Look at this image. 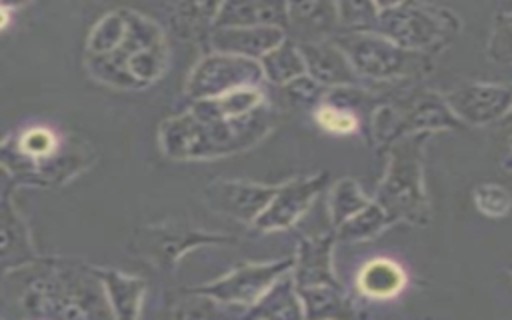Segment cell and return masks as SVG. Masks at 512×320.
<instances>
[{
	"mask_svg": "<svg viewBox=\"0 0 512 320\" xmlns=\"http://www.w3.org/2000/svg\"><path fill=\"white\" fill-rule=\"evenodd\" d=\"M286 2V30L294 42L330 40L338 26L336 0H284Z\"/></svg>",
	"mask_w": 512,
	"mask_h": 320,
	"instance_id": "obj_13",
	"label": "cell"
},
{
	"mask_svg": "<svg viewBox=\"0 0 512 320\" xmlns=\"http://www.w3.org/2000/svg\"><path fill=\"white\" fill-rule=\"evenodd\" d=\"M332 234L318 238H302L294 256L290 274L296 288L306 286H340L332 272Z\"/></svg>",
	"mask_w": 512,
	"mask_h": 320,
	"instance_id": "obj_16",
	"label": "cell"
},
{
	"mask_svg": "<svg viewBox=\"0 0 512 320\" xmlns=\"http://www.w3.org/2000/svg\"><path fill=\"white\" fill-rule=\"evenodd\" d=\"M406 286V272L390 258H374L358 272V288L370 298H392Z\"/></svg>",
	"mask_w": 512,
	"mask_h": 320,
	"instance_id": "obj_22",
	"label": "cell"
},
{
	"mask_svg": "<svg viewBox=\"0 0 512 320\" xmlns=\"http://www.w3.org/2000/svg\"><path fill=\"white\" fill-rule=\"evenodd\" d=\"M230 236L208 234L196 228H168V226H146L136 236V250L158 266H174L182 254L196 246L228 242Z\"/></svg>",
	"mask_w": 512,
	"mask_h": 320,
	"instance_id": "obj_11",
	"label": "cell"
},
{
	"mask_svg": "<svg viewBox=\"0 0 512 320\" xmlns=\"http://www.w3.org/2000/svg\"><path fill=\"white\" fill-rule=\"evenodd\" d=\"M474 204L486 216H506L510 210V194L500 184H480L474 190Z\"/></svg>",
	"mask_w": 512,
	"mask_h": 320,
	"instance_id": "obj_31",
	"label": "cell"
},
{
	"mask_svg": "<svg viewBox=\"0 0 512 320\" xmlns=\"http://www.w3.org/2000/svg\"><path fill=\"white\" fill-rule=\"evenodd\" d=\"M224 0H176L174 6V26L186 34L196 36L212 26L214 16Z\"/></svg>",
	"mask_w": 512,
	"mask_h": 320,
	"instance_id": "obj_26",
	"label": "cell"
},
{
	"mask_svg": "<svg viewBox=\"0 0 512 320\" xmlns=\"http://www.w3.org/2000/svg\"><path fill=\"white\" fill-rule=\"evenodd\" d=\"M490 58L500 64H510V10L508 6L502 8V12L496 14L494 32L488 46Z\"/></svg>",
	"mask_w": 512,
	"mask_h": 320,
	"instance_id": "obj_32",
	"label": "cell"
},
{
	"mask_svg": "<svg viewBox=\"0 0 512 320\" xmlns=\"http://www.w3.org/2000/svg\"><path fill=\"white\" fill-rule=\"evenodd\" d=\"M372 2L378 6V10H382V8L394 6V4H398V2H402V0H372Z\"/></svg>",
	"mask_w": 512,
	"mask_h": 320,
	"instance_id": "obj_35",
	"label": "cell"
},
{
	"mask_svg": "<svg viewBox=\"0 0 512 320\" xmlns=\"http://www.w3.org/2000/svg\"><path fill=\"white\" fill-rule=\"evenodd\" d=\"M96 274L102 282L106 300L112 308V314L118 318H136L140 314L142 298L146 292V282L136 276H128L120 270H100Z\"/></svg>",
	"mask_w": 512,
	"mask_h": 320,
	"instance_id": "obj_21",
	"label": "cell"
},
{
	"mask_svg": "<svg viewBox=\"0 0 512 320\" xmlns=\"http://www.w3.org/2000/svg\"><path fill=\"white\" fill-rule=\"evenodd\" d=\"M450 22L456 20L448 12H438L416 0H402L378 10L374 32L400 48L424 52L436 46L450 30H456Z\"/></svg>",
	"mask_w": 512,
	"mask_h": 320,
	"instance_id": "obj_6",
	"label": "cell"
},
{
	"mask_svg": "<svg viewBox=\"0 0 512 320\" xmlns=\"http://www.w3.org/2000/svg\"><path fill=\"white\" fill-rule=\"evenodd\" d=\"M304 60L306 74L324 88L358 86L360 78L344 52L332 40L296 42Z\"/></svg>",
	"mask_w": 512,
	"mask_h": 320,
	"instance_id": "obj_14",
	"label": "cell"
},
{
	"mask_svg": "<svg viewBox=\"0 0 512 320\" xmlns=\"http://www.w3.org/2000/svg\"><path fill=\"white\" fill-rule=\"evenodd\" d=\"M28 0H0V8H14V6H22Z\"/></svg>",
	"mask_w": 512,
	"mask_h": 320,
	"instance_id": "obj_34",
	"label": "cell"
},
{
	"mask_svg": "<svg viewBox=\"0 0 512 320\" xmlns=\"http://www.w3.org/2000/svg\"><path fill=\"white\" fill-rule=\"evenodd\" d=\"M286 38L278 26H216L210 28V46L214 52L236 54L258 60Z\"/></svg>",
	"mask_w": 512,
	"mask_h": 320,
	"instance_id": "obj_15",
	"label": "cell"
},
{
	"mask_svg": "<svg viewBox=\"0 0 512 320\" xmlns=\"http://www.w3.org/2000/svg\"><path fill=\"white\" fill-rule=\"evenodd\" d=\"M326 184L328 174L322 172L310 178H296L282 186H276L270 202L252 224L264 232L290 228L310 208V204L324 190Z\"/></svg>",
	"mask_w": 512,
	"mask_h": 320,
	"instance_id": "obj_10",
	"label": "cell"
},
{
	"mask_svg": "<svg viewBox=\"0 0 512 320\" xmlns=\"http://www.w3.org/2000/svg\"><path fill=\"white\" fill-rule=\"evenodd\" d=\"M264 80L258 60L212 52L204 56L190 72L186 82V96L190 100L214 98L238 88H254Z\"/></svg>",
	"mask_w": 512,
	"mask_h": 320,
	"instance_id": "obj_7",
	"label": "cell"
},
{
	"mask_svg": "<svg viewBox=\"0 0 512 320\" xmlns=\"http://www.w3.org/2000/svg\"><path fill=\"white\" fill-rule=\"evenodd\" d=\"M292 262H294V256L274 260V262L246 264V266H242L210 284L198 286L190 292L204 294L222 306L248 310L280 274H284L292 268Z\"/></svg>",
	"mask_w": 512,
	"mask_h": 320,
	"instance_id": "obj_8",
	"label": "cell"
},
{
	"mask_svg": "<svg viewBox=\"0 0 512 320\" xmlns=\"http://www.w3.org/2000/svg\"><path fill=\"white\" fill-rule=\"evenodd\" d=\"M390 224L392 222L388 220L384 210L374 200H370L362 210H358L338 226L336 238L344 242H364L380 234Z\"/></svg>",
	"mask_w": 512,
	"mask_h": 320,
	"instance_id": "obj_25",
	"label": "cell"
},
{
	"mask_svg": "<svg viewBox=\"0 0 512 320\" xmlns=\"http://www.w3.org/2000/svg\"><path fill=\"white\" fill-rule=\"evenodd\" d=\"M432 132H410L388 144V170L382 178L374 202L388 220L426 224L428 198L422 178L424 144Z\"/></svg>",
	"mask_w": 512,
	"mask_h": 320,
	"instance_id": "obj_4",
	"label": "cell"
},
{
	"mask_svg": "<svg viewBox=\"0 0 512 320\" xmlns=\"http://www.w3.org/2000/svg\"><path fill=\"white\" fill-rule=\"evenodd\" d=\"M296 292L304 318H348L354 314L342 286H306Z\"/></svg>",
	"mask_w": 512,
	"mask_h": 320,
	"instance_id": "obj_23",
	"label": "cell"
},
{
	"mask_svg": "<svg viewBox=\"0 0 512 320\" xmlns=\"http://www.w3.org/2000/svg\"><path fill=\"white\" fill-rule=\"evenodd\" d=\"M348 58L358 78L394 82L418 74L428 58L424 52L406 50L376 32H336L330 38Z\"/></svg>",
	"mask_w": 512,
	"mask_h": 320,
	"instance_id": "obj_5",
	"label": "cell"
},
{
	"mask_svg": "<svg viewBox=\"0 0 512 320\" xmlns=\"http://www.w3.org/2000/svg\"><path fill=\"white\" fill-rule=\"evenodd\" d=\"M276 186L242 182V180H218L204 188V198L214 212L226 214L242 222H254L266 208Z\"/></svg>",
	"mask_w": 512,
	"mask_h": 320,
	"instance_id": "obj_12",
	"label": "cell"
},
{
	"mask_svg": "<svg viewBox=\"0 0 512 320\" xmlns=\"http://www.w3.org/2000/svg\"><path fill=\"white\" fill-rule=\"evenodd\" d=\"M398 120L402 136L410 132H436L462 126V122L450 112L444 98L434 92L414 96L404 110H398Z\"/></svg>",
	"mask_w": 512,
	"mask_h": 320,
	"instance_id": "obj_18",
	"label": "cell"
},
{
	"mask_svg": "<svg viewBox=\"0 0 512 320\" xmlns=\"http://www.w3.org/2000/svg\"><path fill=\"white\" fill-rule=\"evenodd\" d=\"M6 22V14H4V8H0V26Z\"/></svg>",
	"mask_w": 512,
	"mask_h": 320,
	"instance_id": "obj_36",
	"label": "cell"
},
{
	"mask_svg": "<svg viewBox=\"0 0 512 320\" xmlns=\"http://www.w3.org/2000/svg\"><path fill=\"white\" fill-rule=\"evenodd\" d=\"M450 112L470 126H488L508 116L512 92L508 86L470 82L454 88L444 96Z\"/></svg>",
	"mask_w": 512,
	"mask_h": 320,
	"instance_id": "obj_9",
	"label": "cell"
},
{
	"mask_svg": "<svg viewBox=\"0 0 512 320\" xmlns=\"http://www.w3.org/2000/svg\"><path fill=\"white\" fill-rule=\"evenodd\" d=\"M0 308L20 318L114 316L96 268L66 258H34L2 272Z\"/></svg>",
	"mask_w": 512,
	"mask_h": 320,
	"instance_id": "obj_1",
	"label": "cell"
},
{
	"mask_svg": "<svg viewBox=\"0 0 512 320\" xmlns=\"http://www.w3.org/2000/svg\"><path fill=\"white\" fill-rule=\"evenodd\" d=\"M216 26H278L286 30L284 0H224L214 16Z\"/></svg>",
	"mask_w": 512,
	"mask_h": 320,
	"instance_id": "obj_17",
	"label": "cell"
},
{
	"mask_svg": "<svg viewBox=\"0 0 512 320\" xmlns=\"http://www.w3.org/2000/svg\"><path fill=\"white\" fill-rule=\"evenodd\" d=\"M14 188V178H12V172L0 162V200L2 198H8L10 192Z\"/></svg>",
	"mask_w": 512,
	"mask_h": 320,
	"instance_id": "obj_33",
	"label": "cell"
},
{
	"mask_svg": "<svg viewBox=\"0 0 512 320\" xmlns=\"http://www.w3.org/2000/svg\"><path fill=\"white\" fill-rule=\"evenodd\" d=\"M258 64L262 68V76L276 86H282L288 80L306 72L300 48L290 38H284L280 44L260 56Z\"/></svg>",
	"mask_w": 512,
	"mask_h": 320,
	"instance_id": "obj_24",
	"label": "cell"
},
{
	"mask_svg": "<svg viewBox=\"0 0 512 320\" xmlns=\"http://www.w3.org/2000/svg\"><path fill=\"white\" fill-rule=\"evenodd\" d=\"M314 118L320 128L334 132V134H350L358 126V120L352 114V110L336 106V104H328V102H324L316 108Z\"/></svg>",
	"mask_w": 512,
	"mask_h": 320,
	"instance_id": "obj_30",
	"label": "cell"
},
{
	"mask_svg": "<svg viewBox=\"0 0 512 320\" xmlns=\"http://www.w3.org/2000/svg\"><path fill=\"white\" fill-rule=\"evenodd\" d=\"M244 316H248V318H282V320L304 318L302 302L298 298L290 270L280 274L262 292V296L244 312Z\"/></svg>",
	"mask_w": 512,
	"mask_h": 320,
	"instance_id": "obj_20",
	"label": "cell"
},
{
	"mask_svg": "<svg viewBox=\"0 0 512 320\" xmlns=\"http://www.w3.org/2000/svg\"><path fill=\"white\" fill-rule=\"evenodd\" d=\"M272 128V114L262 104L248 114L226 118L210 112L198 100L158 130L162 152L172 160H214L258 144Z\"/></svg>",
	"mask_w": 512,
	"mask_h": 320,
	"instance_id": "obj_3",
	"label": "cell"
},
{
	"mask_svg": "<svg viewBox=\"0 0 512 320\" xmlns=\"http://www.w3.org/2000/svg\"><path fill=\"white\" fill-rule=\"evenodd\" d=\"M336 14L342 32H374L378 6L372 0H336Z\"/></svg>",
	"mask_w": 512,
	"mask_h": 320,
	"instance_id": "obj_28",
	"label": "cell"
},
{
	"mask_svg": "<svg viewBox=\"0 0 512 320\" xmlns=\"http://www.w3.org/2000/svg\"><path fill=\"white\" fill-rule=\"evenodd\" d=\"M370 198L362 192V188L352 178H342L336 182V186L330 192L328 198V210L330 220L338 228L344 220H348L352 214L362 210Z\"/></svg>",
	"mask_w": 512,
	"mask_h": 320,
	"instance_id": "obj_27",
	"label": "cell"
},
{
	"mask_svg": "<svg viewBox=\"0 0 512 320\" xmlns=\"http://www.w3.org/2000/svg\"><path fill=\"white\" fill-rule=\"evenodd\" d=\"M282 92L296 106H316L322 102L326 88L322 84H318L316 80H312L304 72V74L288 80L286 84H282Z\"/></svg>",
	"mask_w": 512,
	"mask_h": 320,
	"instance_id": "obj_29",
	"label": "cell"
},
{
	"mask_svg": "<svg viewBox=\"0 0 512 320\" xmlns=\"http://www.w3.org/2000/svg\"><path fill=\"white\" fill-rule=\"evenodd\" d=\"M28 230L14 210L10 196L0 200V274L34 260Z\"/></svg>",
	"mask_w": 512,
	"mask_h": 320,
	"instance_id": "obj_19",
	"label": "cell"
},
{
	"mask_svg": "<svg viewBox=\"0 0 512 320\" xmlns=\"http://www.w3.org/2000/svg\"><path fill=\"white\" fill-rule=\"evenodd\" d=\"M86 62L100 82L124 90L146 88L168 64L164 32L152 18L134 10L110 12L90 32Z\"/></svg>",
	"mask_w": 512,
	"mask_h": 320,
	"instance_id": "obj_2",
	"label": "cell"
}]
</instances>
